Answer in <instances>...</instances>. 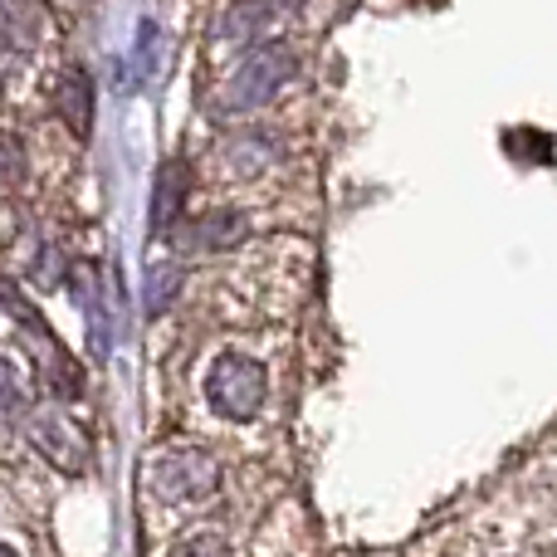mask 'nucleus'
<instances>
[{
	"mask_svg": "<svg viewBox=\"0 0 557 557\" xmlns=\"http://www.w3.org/2000/svg\"><path fill=\"white\" fill-rule=\"evenodd\" d=\"M10 29H15V20H10V5L0 0V49L10 45Z\"/></svg>",
	"mask_w": 557,
	"mask_h": 557,
	"instance_id": "2eb2a0df",
	"label": "nucleus"
},
{
	"mask_svg": "<svg viewBox=\"0 0 557 557\" xmlns=\"http://www.w3.org/2000/svg\"><path fill=\"white\" fill-rule=\"evenodd\" d=\"M0 455H10V421H5V406H0Z\"/></svg>",
	"mask_w": 557,
	"mask_h": 557,
	"instance_id": "dca6fc26",
	"label": "nucleus"
},
{
	"mask_svg": "<svg viewBox=\"0 0 557 557\" xmlns=\"http://www.w3.org/2000/svg\"><path fill=\"white\" fill-rule=\"evenodd\" d=\"M59 117L74 137H88V127H94V84H88L84 69H69L59 78Z\"/></svg>",
	"mask_w": 557,
	"mask_h": 557,
	"instance_id": "1a4fd4ad",
	"label": "nucleus"
},
{
	"mask_svg": "<svg viewBox=\"0 0 557 557\" xmlns=\"http://www.w3.org/2000/svg\"><path fill=\"white\" fill-rule=\"evenodd\" d=\"M186 196H191V166L186 162H162V172H157L152 182V221H147V231L152 235H166L176 221L186 215Z\"/></svg>",
	"mask_w": 557,
	"mask_h": 557,
	"instance_id": "0eeeda50",
	"label": "nucleus"
},
{
	"mask_svg": "<svg viewBox=\"0 0 557 557\" xmlns=\"http://www.w3.org/2000/svg\"><path fill=\"white\" fill-rule=\"evenodd\" d=\"M206 401L225 421H255L270 401V372L250 352H221L206 372Z\"/></svg>",
	"mask_w": 557,
	"mask_h": 557,
	"instance_id": "f03ea898",
	"label": "nucleus"
},
{
	"mask_svg": "<svg viewBox=\"0 0 557 557\" xmlns=\"http://www.w3.org/2000/svg\"><path fill=\"white\" fill-rule=\"evenodd\" d=\"M0 557H20L15 548H10V543H0Z\"/></svg>",
	"mask_w": 557,
	"mask_h": 557,
	"instance_id": "f3484780",
	"label": "nucleus"
},
{
	"mask_svg": "<svg viewBox=\"0 0 557 557\" xmlns=\"http://www.w3.org/2000/svg\"><path fill=\"white\" fill-rule=\"evenodd\" d=\"M166 557H231V543L221 533H196V539H182Z\"/></svg>",
	"mask_w": 557,
	"mask_h": 557,
	"instance_id": "f8f14e48",
	"label": "nucleus"
},
{
	"mask_svg": "<svg viewBox=\"0 0 557 557\" xmlns=\"http://www.w3.org/2000/svg\"><path fill=\"white\" fill-rule=\"evenodd\" d=\"M221 157L235 166L240 176H255L264 162L274 157V143H264V133H240L231 147H221Z\"/></svg>",
	"mask_w": 557,
	"mask_h": 557,
	"instance_id": "9d476101",
	"label": "nucleus"
},
{
	"mask_svg": "<svg viewBox=\"0 0 557 557\" xmlns=\"http://www.w3.org/2000/svg\"><path fill=\"white\" fill-rule=\"evenodd\" d=\"M288 15H298V0H235L231 10H221V25L211 35L215 54H250V49L270 45V35L284 25Z\"/></svg>",
	"mask_w": 557,
	"mask_h": 557,
	"instance_id": "20e7f679",
	"label": "nucleus"
},
{
	"mask_svg": "<svg viewBox=\"0 0 557 557\" xmlns=\"http://www.w3.org/2000/svg\"><path fill=\"white\" fill-rule=\"evenodd\" d=\"M0 406H25V382L5 357H0Z\"/></svg>",
	"mask_w": 557,
	"mask_h": 557,
	"instance_id": "4468645a",
	"label": "nucleus"
},
{
	"mask_svg": "<svg viewBox=\"0 0 557 557\" xmlns=\"http://www.w3.org/2000/svg\"><path fill=\"white\" fill-rule=\"evenodd\" d=\"M25 441L35 445L54 470H64V474L88 470V435L69 411H29L25 416Z\"/></svg>",
	"mask_w": 557,
	"mask_h": 557,
	"instance_id": "423d86ee",
	"label": "nucleus"
},
{
	"mask_svg": "<svg viewBox=\"0 0 557 557\" xmlns=\"http://www.w3.org/2000/svg\"><path fill=\"white\" fill-rule=\"evenodd\" d=\"M298 74V54L288 45H260L250 49V54L240 59V69L231 74V84L221 88V113H250V108L270 103V98L278 94V88L288 84V78Z\"/></svg>",
	"mask_w": 557,
	"mask_h": 557,
	"instance_id": "7ed1b4c3",
	"label": "nucleus"
},
{
	"mask_svg": "<svg viewBox=\"0 0 557 557\" xmlns=\"http://www.w3.org/2000/svg\"><path fill=\"white\" fill-rule=\"evenodd\" d=\"M176 284H182V270H176V264H157L152 274H147V308H152V313H162L166 304H172V294H176Z\"/></svg>",
	"mask_w": 557,
	"mask_h": 557,
	"instance_id": "9b49d317",
	"label": "nucleus"
},
{
	"mask_svg": "<svg viewBox=\"0 0 557 557\" xmlns=\"http://www.w3.org/2000/svg\"><path fill=\"white\" fill-rule=\"evenodd\" d=\"M0 304H5L10 313L20 318V327H25L20 337H25V347L35 352V367H39V376H45L49 392H54V396H78V392H84V372H78L74 357H69L64 347L54 343V333L45 327V318H39L35 308H25L20 298H10L5 284H0Z\"/></svg>",
	"mask_w": 557,
	"mask_h": 557,
	"instance_id": "39448f33",
	"label": "nucleus"
},
{
	"mask_svg": "<svg viewBox=\"0 0 557 557\" xmlns=\"http://www.w3.org/2000/svg\"><path fill=\"white\" fill-rule=\"evenodd\" d=\"M20 176H25V152L15 147V137L0 133V191H10Z\"/></svg>",
	"mask_w": 557,
	"mask_h": 557,
	"instance_id": "ddd939ff",
	"label": "nucleus"
},
{
	"mask_svg": "<svg viewBox=\"0 0 557 557\" xmlns=\"http://www.w3.org/2000/svg\"><path fill=\"white\" fill-rule=\"evenodd\" d=\"M143 484L157 494L162 504H206L221 490V460L201 445H166L147 460Z\"/></svg>",
	"mask_w": 557,
	"mask_h": 557,
	"instance_id": "f257e3e1",
	"label": "nucleus"
},
{
	"mask_svg": "<svg viewBox=\"0 0 557 557\" xmlns=\"http://www.w3.org/2000/svg\"><path fill=\"white\" fill-rule=\"evenodd\" d=\"M245 235H250V225H245L240 211H211V215H201L196 225H186L182 231V250L221 255V250H231V245H240Z\"/></svg>",
	"mask_w": 557,
	"mask_h": 557,
	"instance_id": "6e6552de",
	"label": "nucleus"
}]
</instances>
